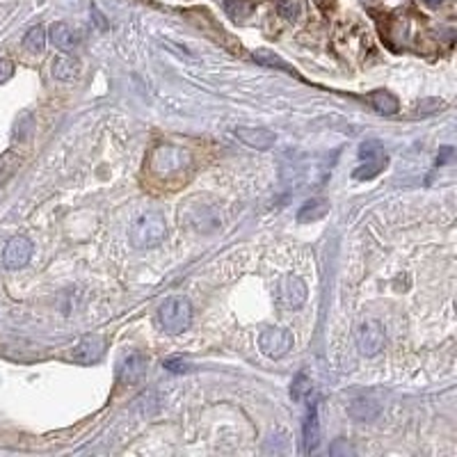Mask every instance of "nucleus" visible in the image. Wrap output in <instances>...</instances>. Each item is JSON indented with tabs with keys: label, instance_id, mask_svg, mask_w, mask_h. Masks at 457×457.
<instances>
[{
	"label": "nucleus",
	"instance_id": "1",
	"mask_svg": "<svg viewBox=\"0 0 457 457\" xmlns=\"http://www.w3.org/2000/svg\"><path fill=\"white\" fill-rule=\"evenodd\" d=\"M167 236V225L160 213H144L131 225V242L138 249L158 247Z\"/></svg>",
	"mask_w": 457,
	"mask_h": 457
},
{
	"label": "nucleus",
	"instance_id": "2",
	"mask_svg": "<svg viewBox=\"0 0 457 457\" xmlns=\"http://www.w3.org/2000/svg\"><path fill=\"white\" fill-rule=\"evenodd\" d=\"M190 160L192 158L186 149L174 147V144H160V147H155L149 155V170L162 179H170L174 174L186 170Z\"/></svg>",
	"mask_w": 457,
	"mask_h": 457
},
{
	"label": "nucleus",
	"instance_id": "3",
	"mask_svg": "<svg viewBox=\"0 0 457 457\" xmlns=\"http://www.w3.org/2000/svg\"><path fill=\"white\" fill-rule=\"evenodd\" d=\"M158 323L167 334H183L192 325V304L186 297H167L158 309Z\"/></svg>",
	"mask_w": 457,
	"mask_h": 457
},
{
	"label": "nucleus",
	"instance_id": "4",
	"mask_svg": "<svg viewBox=\"0 0 457 457\" xmlns=\"http://www.w3.org/2000/svg\"><path fill=\"white\" fill-rule=\"evenodd\" d=\"M259 348L266 357L281 359L290 352V348H293V334H290L286 327H268L259 336Z\"/></svg>",
	"mask_w": 457,
	"mask_h": 457
},
{
	"label": "nucleus",
	"instance_id": "5",
	"mask_svg": "<svg viewBox=\"0 0 457 457\" xmlns=\"http://www.w3.org/2000/svg\"><path fill=\"white\" fill-rule=\"evenodd\" d=\"M277 295H279L281 307L295 311L307 302L309 288L297 275H281L279 284H277Z\"/></svg>",
	"mask_w": 457,
	"mask_h": 457
},
{
	"label": "nucleus",
	"instance_id": "6",
	"mask_svg": "<svg viewBox=\"0 0 457 457\" xmlns=\"http://www.w3.org/2000/svg\"><path fill=\"white\" fill-rule=\"evenodd\" d=\"M384 327L377 323V320H366V323L359 325L357 329V345H359V352L366 355V357H375L382 352L384 348Z\"/></svg>",
	"mask_w": 457,
	"mask_h": 457
},
{
	"label": "nucleus",
	"instance_id": "7",
	"mask_svg": "<svg viewBox=\"0 0 457 457\" xmlns=\"http://www.w3.org/2000/svg\"><path fill=\"white\" fill-rule=\"evenodd\" d=\"M103 352H105V338L99 334H90L78 341V345L71 352V359L81 366H92L103 357Z\"/></svg>",
	"mask_w": 457,
	"mask_h": 457
},
{
	"label": "nucleus",
	"instance_id": "8",
	"mask_svg": "<svg viewBox=\"0 0 457 457\" xmlns=\"http://www.w3.org/2000/svg\"><path fill=\"white\" fill-rule=\"evenodd\" d=\"M30 256H32V242L25 236H16L7 242V247L3 251V263L9 270H21L30 263Z\"/></svg>",
	"mask_w": 457,
	"mask_h": 457
},
{
	"label": "nucleus",
	"instance_id": "9",
	"mask_svg": "<svg viewBox=\"0 0 457 457\" xmlns=\"http://www.w3.org/2000/svg\"><path fill=\"white\" fill-rule=\"evenodd\" d=\"M147 364L149 359L142 352H131L119 366V380L124 384H140L144 380V375H147Z\"/></svg>",
	"mask_w": 457,
	"mask_h": 457
},
{
	"label": "nucleus",
	"instance_id": "10",
	"mask_svg": "<svg viewBox=\"0 0 457 457\" xmlns=\"http://www.w3.org/2000/svg\"><path fill=\"white\" fill-rule=\"evenodd\" d=\"M236 135L245 147L259 149V151L275 147V142H277V135L268 129H249V126H240V129H236Z\"/></svg>",
	"mask_w": 457,
	"mask_h": 457
},
{
	"label": "nucleus",
	"instance_id": "11",
	"mask_svg": "<svg viewBox=\"0 0 457 457\" xmlns=\"http://www.w3.org/2000/svg\"><path fill=\"white\" fill-rule=\"evenodd\" d=\"M302 434H304V451L314 453L320 446V421H318V403L309 405V412L304 416V425H302Z\"/></svg>",
	"mask_w": 457,
	"mask_h": 457
},
{
	"label": "nucleus",
	"instance_id": "12",
	"mask_svg": "<svg viewBox=\"0 0 457 457\" xmlns=\"http://www.w3.org/2000/svg\"><path fill=\"white\" fill-rule=\"evenodd\" d=\"M51 42L60 48V51H73V48L78 46V42H81V37H78V32L73 30L69 23L57 21V23L51 25Z\"/></svg>",
	"mask_w": 457,
	"mask_h": 457
},
{
	"label": "nucleus",
	"instance_id": "13",
	"mask_svg": "<svg viewBox=\"0 0 457 457\" xmlns=\"http://www.w3.org/2000/svg\"><path fill=\"white\" fill-rule=\"evenodd\" d=\"M254 62L261 64V66H270V69H279V71H286L288 76H297V69L295 66H290L286 60H281V55H277L275 51H270V48H256L254 53Z\"/></svg>",
	"mask_w": 457,
	"mask_h": 457
},
{
	"label": "nucleus",
	"instance_id": "14",
	"mask_svg": "<svg viewBox=\"0 0 457 457\" xmlns=\"http://www.w3.org/2000/svg\"><path fill=\"white\" fill-rule=\"evenodd\" d=\"M81 73V62L73 60L71 55H60L53 60V76L57 81H64V83H71Z\"/></svg>",
	"mask_w": 457,
	"mask_h": 457
},
{
	"label": "nucleus",
	"instance_id": "15",
	"mask_svg": "<svg viewBox=\"0 0 457 457\" xmlns=\"http://www.w3.org/2000/svg\"><path fill=\"white\" fill-rule=\"evenodd\" d=\"M368 103L373 105L375 112L386 114V117H391V114H396L398 110H400V103H398V99L386 90H377L373 94H368Z\"/></svg>",
	"mask_w": 457,
	"mask_h": 457
},
{
	"label": "nucleus",
	"instance_id": "16",
	"mask_svg": "<svg viewBox=\"0 0 457 457\" xmlns=\"http://www.w3.org/2000/svg\"><path fill=\"white\" fill-rule=\"evenodd\" d=\"M386 162H388L386 155H375V158H368V160H364V165H359V167L352 172V177L357 181H371L386 167Z\"/></svg>",
	"mask_w": 457,
	"mask_h": 457
},
{
	"label": "nucleus",
	"instance_id": "17",
	"mask_svg": "<svg viewBox=\"0 0 457 457\" xmlns=\"http://www.w3.org/2000/svg\"><path fill=\"white\" fill-rule=\"evenodd\" d=\"M329 213V201L327 199H311L307 201L302 208L297 213V220L299 222H316V220H323Z\"/></svg>",
	"mask_w": 457,
	"mask_h": 457
},
{
	"label": "nucleus",
	"instance_id": "18",
	"mask_svg": "<svg viewBox=\"0 0 457 457\" xmlns=\"http://www.w3.org/2000/svg\"><path fill=\"white\" fill-rule=\"evenodd\" d=\"M23 48H25L28 53H32V55L44 53V48H46V30H44L42 25H35V28H30V30L25 32Z\"/></svg>",
	"mask_w": 457,
	"mask_h": 457
},
{
	"label": "nucleus",
	"instance_id": "19",
	"mask_svg": "<svg viewBox=\"0 0 457 457\" xmlns=\"http://www.w3.org/2000/svg\"><path fill=\"white\" fill-rule=\"evenodd\" d=\"M377 414H380V407L371 400H355L350 405V416L357 421H373Z\"/></svg>",
	"mask_w": 457,
	"mask_h": 457
},
{
	"label": "nucleus",
	"instance_id": "20",
	"mask_svg": "<svg viewBox=\"0 0 457 457\" xmlns=\"http://www.w3.org/2000/svg\"><path fill=\"white\" fill-rule=\"evenodd\" d=\"M227 12L236 18H247L249 14H251V9H254V5L249 3V0H227Z\"/></svg>",
	"mask_w": 457,
	"mask_h": 457
},
{
	"label": "nucleus",
	"instance_id": "21",
	"mask_svg": "<svg viewBox=\"0 0 457 457\" xmlns=\"http://www.w3.org/2000/svg\"><path fill=\"white\" fill-rule=\"evenodd\" d=\"M311 391V380L307 371L297 373V377L293 380V386H290V396H293V400H302V398Z\"/></svg>",
	"mask_w": 457,
	"mask_h": 457
},
{
	"label": "nucleus",
	"instance_id": "22",
	"mask_svg": "<svg viewBox=\"0 0 457 457\" xmlns=\"http://www.w3.org/2000/svg\"><path fill=\"white\" fill-rule=\"evenodd\" d=\"M277 12H279V16H284L286 21H295L299 12H302V5H299V0H279Z\"/></svg>",
	"mask_w": 457,
	"mask_h": 457
},
{
	"label": "nucleus",
	"instance_id": "23",
	"mask_svg": "<svg viewBox=\"0 0 457 457\" xmlns=\"http://www.w3.org/2000/svg\"><path fill=\"white\" fill-rule=\"evenodd\" d=\"M444 108H446V103L441 99H425V101H421L419 105H416V114H421V117L437 114V112H441Z\"/></svg>",
	"mask_w": 457,
	"mask_h": 457
},
{
	"label": "nucleus",
	"instance_id": "24",
	"mask_svg": "<svg viewBox=\"0 0 457 457\" xmlns=\"http://www.w3.org/2000/svg\"><path fill=\"white\" fill-rule=\"evenodd\" d=\"M375 155H382V144L377 140H368L359 147V158L368 160V158H375Z\"/></svg>",
	"mask_w": 457,
	"mask_h": 457
},
{
	"label": "nucleus",
	"instance_id": "25",
	"mask_svg": "<svg viewBox=\"0 0 457 457\" xmlns=\"http://www.w3.org/2000/svg\"><path fill=\"white\" fill-rule=\"evenodd\" d=\"M162 366H165V371H170V373H188L190 371V364L181 362V359H167Z\"/></svg>",
	"mask_w": 457,
	"mask_h": 457
},
{
	"label": "nucleus",
	"instance_id": "26",
	"mask_svg": "<svg viewBox=\"0 0 457 457\" xmlns=\"http://www.w3.org/2000/svg\"><path fill=\"white\" fill-rule=\"evenodd\" d=\"M12 76H14V64H12V60H7V57H0V85L7 83Z\"/></svg>",
	"mask_w": 457,
	"mask_h": 457
},
{
	"label": "nucleus",
	"instance_id": "27",
	"mask_svg": "<svg viewBox=\"0 0 457 457\" xmlns=\"http://www.w3.org/2000/svg\"><path fill=\"white\" fill-rule=\"evenodd\" d=\"M451 155H453V147H444L441 153L437 155V165H446V160H449Z\"/></svg>",
	"mask_w": 457,
	"mask_h": 457
},
{
	"label": "nucleus",
	"instance_id": "28",
	"mask_svg": "<svg viewBox=\"0 0 457 457\" xmlns=\"http://www.w3.org/2000/svg\"><path fill=\"white\" fill-rule=\"evenodd\" d=\"M441 0H427V5H439Z\"/></svg>",
	"mask_w": 457,
	"mask_h": 457
}]
</instances>
